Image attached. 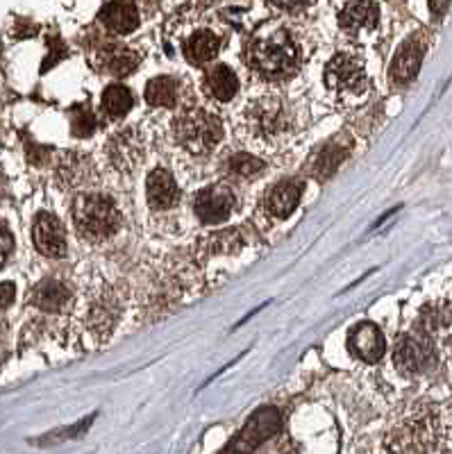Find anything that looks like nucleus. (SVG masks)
Listing matches in <instances>:
<instances>
[{
  "label": "nucleus",
  "mask_w": 452,
  "mask_h": 454,
  "mask_svg": "<svg viewBox=\"0 0 452 454\" xmlns=\"http://www.w3.org/2000/svg\"><path fill=\"white\" fill-rule=\"evenodd\" d=\"M59 182L67 189H80V186H89L96 180V168L84 155H68L59 164Z\"/></svg>",
  "instance_id": "obj_18"
},
{
  "label": "nucleus",
  "mask_w": 452,
  "mask_h": 454,
  "mask_svg": "<svg viewBox=\"0 0 452 454\" xmlns=\"http://www.w3.org/2000/svg\"><path fill=\"white\" fill-rule=\"evenodd\" d=\"M12 300H14V284L0 282V309L10 307Z\"/></svg>",
  "instance_id": "obj_29"
},
{
  "label": "nucleus",
  "mask_w": 452,
  "mask_h": 454,
  "mask_svg": "<svg viewBox=\"0 0 452 454\" xmlns=\"http://www.w3.org/2000/svg\"><path fill=\"white\" fill-rule=\"evenodd\" d=\"M339 26L357 42H366L380 26V5L376 0H348L339 12Z\"/></svg>",
  "instance_id": "obj_7"
},
{
  "label": "nucleus",
  "mask_w": 452,
  "mask_h": 454,
  "mask_svg": "<svg viewBox=\"0 0 452 454\" xmlns=\"http://www.w3.org/2000/svg\"><path fill=\"white\" fill-rule=\"evenodd\" d=\"M116 323V307L112 305L109 298H100L93 302L91 311H89V325L96 334H107Z\"/></svg>",
  "instance_id": "obj_25"
},
{
  "label": "nucleus",
  "mask_w": 452,
  "mask_h": 454,
  "mask_svg": "<svg viewBox=\"0 0 452 454\" xmlns=\"http://www.w3.org/2000/svg\"><path fill=\"white\" fill-rule=\"evenodd\" d=\"M105 26L109 27L116 35H130L132 30H137L139 26V12L132 3H125V0H114L100 14Z\"/></svg>",
  "instance_id": "obj_19"
},
{
  "label": "nucleus",
  "mask_w": 452,
  "mask_h": 454,
  "mask_svg": "<svg viewBox=\"0 0 452 454\" xmlns=\"http://www.w3.org/2000/svg\"><path fill=\"white\" fill-rule=\"evenodd\" d=\"M303 189L305 186L298 180L280 182L278 186H273L271 192H268L266 200H264V212L271 218H278V221L291 216L296 212V207H298Z\"/></svg>",
  "instance_id": "obj_13"
},
{
  "label": "nucleus",
  "mask_w": 452,
  "mask_h": 454,
  "mask_svg": "<svg viewBox=\"0 0 452 454\" xmlns=\"http://www.w3.org/2000/svg\"><path fill=\"white\" fill-rule=\"evenodd\" d=\"M293 114L289 105L278 96H264L252 100L243 107L242 121H239V135L250 148L273 153L280 150L296 132Z\"/></svg>",
  "instance_id": "obj_2"
},
{
  "label": "nucleus",
  "mask_w": 452,
  "mask_h": 454,
  "mask_svg": "<svg viewBox=\"0 0 452 454\" xmlns=\"http://www.w3.org/2000/svg\"><path fill=\"white\" fill-rule=\"evenodd\" d=\"M173 139L191 155H207L223 141V123L207 109H189L173 121Z\"/></svg>",
  "instance_id": "obj_4"
},
{
  "label": "nucleus",
  "mask_w": 452,
  "mask_h": 454,
  "mask_svg": "<svg viewBox=\"0 0 452 454\" xmlns=\"http://www.w3.org/2000/svg\"><path fill=\"white\" fill-rule=\"evenodd\" d=\"M132 105H134L132 93H130L125 87H121V84H112V87L105 89L103 109L112 116V119H121V116H125V114L132 109Z\"/></svg>",
  "instance_id": "obj_23"
},
{
  "label": "nucleus",
  "mask_w": 452,
  "mask_h": 454,
  "mask_svg": "<svg viewBox=\"0 0 452 454\" xmlns=\"http://www.w3.org/2000/svg\"><path fill=\"white\" fill-rule=\"evenodd\" d=\"M146 196H148V205L157 212H166L178 202L180 192L175 184L173 176L166 168H155L146 182Z\"/></svg>",
  "instance_id": "obj_14"
},
{
  "label": "nucleus",
  "mask_w": 452,
  "mask_h": 454,
  "mask_svg": "<svg viewBox=\"0 0 452 454\" xmlns=\"http://www.w3.org/2000/svg\"><path fill=\"white\" fill-rule=\"evenodd\" d=\"M264 170V161L250 153H237L227 160V173L237 180H252Z\"/></svg>",
  "instance_id": "obj_24"
},
{
  "label": "nucleus",
  "mask_w": 452,
  "mask_h": 454,
  "mask_svg": "<svg viewBox=\"0 0 452 454\" xmlns=\"http://www.w3.org/2000/svg\"><path fill=\"white\" fill-rule=\"evenodd\" d=\"M218 51H221V39L207 27L195 30L182 42V52H185L186 62L195 64V67L211 62L218 55Z\"/></svg>",
  "instance_id": "obj_15"
},
{
  "label": "nucleus",
  "mask_w": 452,
  "mask_h": 454,
  "mask_svg": "<svg viewBox=\"0 0 452 454\" xmlns=\"http://www.w3.org/2000/svg\"><path fill=\"white\" fill-rule=\"evenodd\" d=\"M68 302V289L67 284L59 282V279H44L32 289L30 294V305L42 311H64Z\"/></svg>",
  "instance_id": "obj_17"
},
{
  "label": "nucleus",
  "mask_w": 452,
  "mask_h": 454,
  "mask_svg": "<svg viewBox=\"0 0 452 454\" xmlns=\"http://www.w3.org/2000/svg\"><path fill=\"white\" fill-rule=\"evenodd\" d=\"M146 157V141L137 128L119 129L112 139L107 141V161L109 166L130 176L139 168V164Z\"/></svg>",
  "instance_id": "obj_6"
},
{
  "label": "nucleus",
  "mask_w": 452,
  "mask_h": 454,
  "mask_svg": "<svg viewBox=\"0 0 452 454\" xmlns=\"http://www.w3.org/2000/svg\"><path fill=\"white\" fill-rule=\"evenodd\" d=\"M448 5H450V0H430L432 14H437V16H441L443 12L448 10Z\"/></svg>",
  "instance_id": "obj_30"
},
{
  "label": "nucleus",
  "mask_w": 452,
  "mask_h": 454,
  "mask_svg": "<svg viewBox=\"0 0 452 454\" xmlns=\"http://www.w3.org/2000/svg\"><path fill=\"white\" fill-rule=\"evenodd\" d=\"M32 239H35L36 250L46 257L62 259L67 254V230L62 221L52 214H39L32 227Z\"/></svg>",
  "instance_id": "obj_10"
},
{
  "label": "nucleus",
  "mask_w": 452,
  "mask_h": 454,
  "mask_svg": "<svg viewBox=\"0 0 452 454\" xmlns=\"http://www.w3.org/2000/svg\"><path fill=\"white\" fill-rule=\"evenodd\" d=\"M146 100L153 107H175L180 100V82L170 75H160L150 80L146 87Z\"/></svg>",
  "instance_id": "obj_22"
},
{
  "label": "nucleus",
  "mask_w": 452,
  "mask_h": 454,
  "mask_svg": "<svg viewBox=\"0 0 452 454\" xmlns=\"http://www.w3.org/2000/svg\"><path fill=\"white\" fill-rule=\"evenodd\" d=\"M425 48L427 43L425 39H423V35L409 36V39L400 46V51H398L393 64H391V80L396 84L409 82V80L418 73V68H421Z\"/></svg>",
  "instance_id": "obj_12"
},
{
  "label": "nucleus",
  "mask_w": 452,
  "mask_h": 454,
  "mask_svg": "<svg viewBox=\"0 0 452 454\" xmlns=\"http://www.w3.org/2000/svg\"><path fill=\"white\" fill-rule=\"evenodd\" d=\"M385 348V334L373 323H361V325L353 327V332L348 334V350L364 364L380 362Z\"/></svg>",
  "instance_id": "obj_11"
},
{
  "label": "nucleus",
  "mask_w": 452,
  "mask_h": 454,
  "mask_svg": "<svg viewBox=\"0 0 452 454\" xmlns=\"http://www.w3.org/2000/svg\"><path fill=\"white\" fill-rule=\"evenodd\" d=\"M139 62L141 57L125 46H105L100 52V67L112 73L114 78H123V75L132 73L139 67Z\"/></svg>",
  "instance_id": "obj_20"
},
{
  "label": "nucleus",
  "mask_w": 452,
  "mask_h": 454,
  "mask_svg": "<svg viewBox=\"0 0 452 454\" xmlns=\"http://www.w3.org/2000/svg\"><path fill=\"white\" fill-rule=\"evenodd\" d=\"M205 91L210 93L211 98L218 100V103H230L234 96L239 93V78L234 75L230 67L226 64H216L210 71L205 73Z\"/></svg>",
  "instance_id": "obj_16"
},
{
  "label": "nucleus",
  "mask_w": 452,
  "mask_h": 454,
  "mask_svg": "<svg viewBox=\"0 0 452 454\" xmlns=\"http://www.w3.org/2000/svg\"><path fill=\"white\" fill-rule=\"evenodd\" d=\"M243 59L252 73L266 80H282L293 75L303 64V43L291 26L266 23L243 46Z\"/></svg>",
  "instance_id": "obj_1"
},
{
  "label": "nucleus",
  "mask_w": 452,
  "mask_h": 454,
  "mask_svg": "<svg viewBox=\"0 0 452 454\" xmlns=\"http://www.w3.org/2000/svg\"><path fill=\"white\" fill-rule=\"evenodd\" d=\"M12 250H14V237L7 230L5 223H0V269L5 266V262L10 259Z\"/></svg>",
  "instance_id": "obj_27"
},
{
  "label": "nucleus",
  "mask_w": 452,
  "mask_h": 454,
  "mask_svg": "<svg viewBox=\"0 0 452 454\" xmlns=\"http://www.w3.org/2000/svg\"><path fill=\"white\" fill-rule=\"evenodd\" d=\"M432 359H434V355H432L430 343L418 339V336H400L396 348H393V362H396L398 371L405 372V375H418V372L427 371Z\"/></svg>",
  "instance_id": "obj_9"
},
{
  "label": "nucleus",
  "mask_w": 452,
  "mask_h": 454,
  "mask_svg": "<svg viewBox=\"0 0 452 454\" xmlns=\"http://www.w3.org/2000/svg\"><path fill=\"white\" fill-rule=\"evenodd\" d=\"M325 87L341 103H357L369 93V75L355 55H337L325 67Z\"/></svg>",
  "instance_id": "obj_5"
},
{
  "label": "nucleus",
  "mask_w": 452,
  "mask_h": 454,
  "mask_svg": "<svg viewBox=\"0 0 452 454\" xmlns=\"http://www.w3.org/2000/svg\"><path fill=\"white\" fill-rule=\"evenodd\" d=\"M234 205H237V196L232 192V186L218 182L195 193L194 214L202 223H223L234 212Z\"/></svg>",
  "instance_id": "obj_8"
},
{
  "label": "nucleus",
  "mask_w": 452,
  "mask_h": 454,
  "mask_svg": "<svg viewBox=\"0 0 452 454\" xmlns=\"http://www.w3.org/2000/svg\"><path fill=\"white\" fill-rule=\"evenodd\" d=\"M278 413L273 411V409H262L258 416H252V419L248 420V427L243 429V434L239 436V439L243 441V445H239V448L252 450L258 443H262L266 436H271V434L278 429Z\"/></svg>",
  "instance_id": "obj_21"
},
{
  "label": "nucleus",
  "mask_w": 452,
  "mask_h": 454,
  "mask_svg": "<svg viewBox=\"0 0 452 454\" xmlns=\"http://www.w3.org/2000/svg\"><path fill=\"white\" fill-rule=\"evenodd\" d=\"M119 207L103 193H80L73 202V223L77 234L87 241H107L121 230Z\"/></svg>",
  "instance_id": "obj_3"
},
{
  "label": "nucleus",
  "mask_w": 452,
  "mask_h": 454,
  "mask_svg": "<svg viewBox=\"0 0 452 454\" xmlns=\"http://www.w3.org/2000/svg\"><path fill=\"white\" fill-rule=\"evenodd\" d=\"M273 7H278V10L284 12H298L303 7H307L312 0H268Z\"/></svg>",
  "instance_id": "obj_28"
},
{
  "label": "nucleus",
  "mask_w": 452,
  "mask_h": 454,
  "mask_svg": "<svg viewBox=\"0 0 452 454\" xmlns=\"http://www.w3.org/2000/svg\"><path fill=\"white\" fill-rule=\"evenodd\" d=\"M71 129L75 137H89L96 129V116L89 109H73Z\"/></svg>",
  "instance_id": "obj_26"
}]
</instances>
